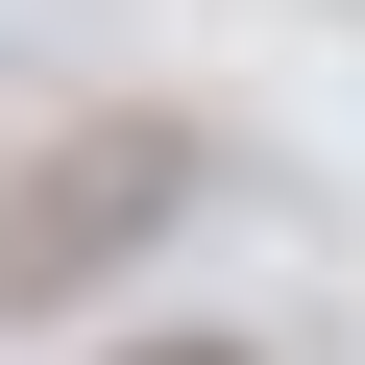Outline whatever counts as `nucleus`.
<instances>
[{"mask_svg": "<svg viewBox=\"0 0 365 365\" xmlns=\"http://www.w3.org/2000/svg\"><path fill=\"white\" fill-rule=\"evenodd\" d=\"M170 195H195V146H170V122H73V146H25V195H0V317H73Z\"/></svg>", "mask_w": 365, "mask_h": 365, "instance_id": "nucleus-1", "label": "nucleus"}, {"mask_svg": "<svg viewBox=\"0 0 365 365\" xmlns=\"http://www.w3.org/2000/svg\"><path fill=\"white\" fill-rule=\"evenodd\" d=\"M122 365H268V341H122Z\"/></svg>", "mask_w": 365, "mask_h": 365, "instance_id": "nucleus-2", "label": "nucleus"}]
</instances>
